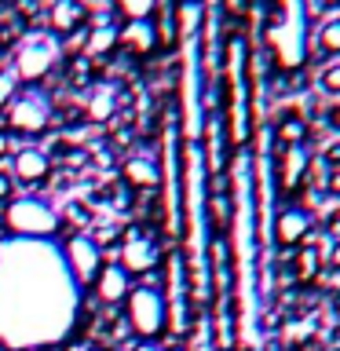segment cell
<instances>
[{
	"label": "cell",
	"mask_w": 340,
	"mask_h": 351,
	"mask_svg": "<svg viewBox=\"0 0 340 351\" xmlns=\"http://www.w3.org/2000/svg\"><path fill=\"white\" fill-rule=\"evenodd\" d=\"M81 285L55 241H0V344L40 351L59 344L77 318Z\"/></svg>",
	"instance_id": "cell-1"
},
{
	"label": "cell",
	"mask_w": 340,
	"mask_h": 351,
	"mask_svg": "<svg viewBox=\"0 0 340 351\" xmlns=\"http://www.w3.org/2000/svg\"><path fill=\"white\" fill-rule=\"evenodd\" d=\"M219 114L227 125L230 150H249L252 143V92H249V40L245 33H227L223 70H219Z\"/></svg>",
	"instance_id": "cell-2"
},
{
	"label": "cell",
	"mask_w": 340,
	"mask_h": 351,
	"mask_svg": "<svg viewBox=\"0 0 340 351\" xmlns=\"http://www.w3.org/2000/svg\"><path fill=\"white\" fill-rule=\"evenodd\" d=\"M263 40L274 66L293 73L307 62L311 37H307V0H271V19L263 26Z\"/></svg>",
	"instance_id": "cell-3"
},
{
	"label": "cell",
	"mask_w": 340,
	"mask_h": 351,
	"mask_svg": "<svg viewBox=\"0 0 340 351\" xmlns=\"http://www.w3.org/2000/svg\"><path fill=\"white\" fill-rule=\"evenodd\" d=\"M161 227L169 238H180L183 230V136H180V121H175V106L165 114L161 125Z\"/></svg>",
	"instance_id": "cell-4"
},
{
	"label": "cell",
	"mask_w": 340,
	"mask_h": 351,
	"mask_svg": "<svg viewBox=\"0 0 340 351\" xmlns=\"http://www.w3.org/2000/svg\"><path fill=\"white\" fill-rule=\"evenodd\" d=\"M4 223L15 238L29 241H55V234H62V213L40 194H15L4 208Z\"/></svg>",
	"instance_id": "cell-5"
},
{
	"label": "cell",
	"mask_w": 340,
	"mask_h": 351,
	"mask_svg": "<svg viewBox=\"0 0 340 351\" xmlns=\"http://www.w3.org/2000/svg\"><path fill=\"white\" fill-rule=\"evenodd\" d=\"M125 318H128V329L143 340V344H154V340H161L169 333V307H165L161 282H154V274L147 282H139L128 289Z\"/></svg>",
	"instance_id": "cell-6"
},
{
	"label": "cell",
	"mask_w": 340,
	"mask_h": 351,
	"mask_svg": "<svg viewBox=\"0 0 340 351\" xmlns=\"http://www.w3.org/2000/svg\"><path fill=\"white\" fill-rule=\"evenodd\" d=\"M161 296L169 307V329L172 337H191L194 315H191V282H186V263L180 256V249H172L169 256H161Z\"/></svg>",
	"instance_id": "cell-7"
},
{
	"label": "cell",
	"mask_w": 340,
	"mask_h": 351,
	"mask_svg": "<svg viewBox=\"0 0 340 351\" xmlns=\"http://www.w3.org/2000/svg\"><path fill=\"white\" fill-rule=\"evenodd\" d=\"M315 227H318V219H315L311 208H304V205H282L278 213L271 216V241L282 252H293V249H300L304 241L315 234Z\"/></svg>",
	"instance_id": "cell-8"
},
{
	"label": "cell",
	"mask_w": 340,
	"mask_h": 351,
	"mask_svg": "<svg viewBox=\"0 0 340 351\" xmlns=\"http://www.w3.org/2000/svg\"><path fill=\"white\" fill-rule=\"evenodd\" d=\"M117 267L128 274V278H150L154 271L161 267V249L147 230L132 227L125 241H121V256H117Z\"/></svg>",
	"instance_id": "cell-9"
},
{
	"label": "cell",
	"mask_w": 340,
	"mask_h": 351,
	"mask_svg": "<svg viewBox=\"0 0 340 351\" xmlns=\"http://www.w3.org/2000/svg\"><path fill=\"white\" fill-rule=\"evenodd\" d=\"M59 40L55 37H37L29 44H22V51L15 55V81L19 84H40L55 66H59Z\"/></svg>",
	"instance_id": "cell-10"
},
{
	"label": "cell",
	"mask_w": 340,
	"mask_h": 351,
	"mask_svg": "<svg viewBox=\"0 0 340 351\" xmlns=\"http://www.w3.org/2000/svg\"><path fill=\"white\" fill-rule=\"evenodd\" d=\"M315 154L307 147H278V154L271 158V176L278 183L282 194H300L307 183V169H311Z\"/></svg>",
	"instance_id": "cell-11"
},
{
	"label": "cell",
	"mask_w": 340,
	"mask_h": 351,
	"mask_svg": "<svg viewBox=\"0 0 340 351\" xmlns=\"http://www.w3.org/2000/svg\"><path fill=\"white\" fill-rule=\"evenodd\" d=\"M59 249H62V260H66V267H70L73 282L81 285V289H84V285H92L95 274H99V267H103V249L95 245V238L70 234Z\"/></svg>",
	"instance_id": "cell-12"
},
{
	"label": "cell",
	"mask_w": 340,
	"mask_h": 351,
	"mask_svg": "<svg viewBox=\"0 0 340 351\" xmlns=\"http://www.w3.org/2000/svg\"><path fill=\"white\" fill-rule=\"evenodd\" d=\"M51 103L44 95H19L8 106V132L11 136H40L51 125Z\"/></svg>",
	"instance_id": "cell-13"
},
{
	"label": "cell",
	"mask_w": 340,
	"mask_h": 351,
	"mask_svg": "<svg viewBox=\"0 0 340 351\" xmlns=\"http://www.w3.org/2000/svg\"><path fill=\"white\" fill-rule=\"evenodd\" d=\"M51 176V158L40 147H19L11 158V180L22 186H37Z\"/></svg>",
	"instance_id": "cell-14"
},
{
	"label": "cell",
	"mask_w": 340,
	"mask_h": 351,
	"mask_svg": "<svg viewBox=\"0 0 340 351\" xmlns=\"http://www.w3.org/2000/svg\"><path fill=\"white\" fill-rule=\"evenodd\" d=\"M121 183L128 186V191H139V194H154L161 186V169L154 158H143V154H136V158H128L125 165H121Z\"/></svg>",
	"instance_id": "cell-15"
},
{
	"label": "cell",
	"mask_w": 340,
	"mask_h": 351,
	"mask_svg": "<svg viewBox=\"0 0 340 351\" xmlns=\"http://www.w3.org/2000/svg\"><path fill=\"white\" fill-rule=\"evenodd\" d=\"M117 44H121L128 55H136V59H147V55L158 51V29H154L150 19L125 22V26L117 29Z\"/></svg>",
	"instance_id": "cell-16"
},
{
	"label": "cell",
	"mask_w": 340,
	"mask_h": 351,
	"mask_svg": "<svg viewBox=\"0 0 340 351\" xmlns=\"http://www.w3.org/2000/svg\"><path fill=\"white\" fill-rule=\"evenodd\" d=\"M132 285H136V282H132L117 263H103L99 274H95V282H92V289H95L99 304H125V296H128Z\"/></svg>",
	"instance_id": "cell-17"
},
{
	"label": "cell",
	"mask_w": 340,
	"mask_h": 351,
	"mask_svg": "<svg viewBox=\"0 0 340 351\" xmlns=\"http://www.w3.org/2000/svg\"><path fill=\"white\" fill-rule=\"evenodd\" d=\"M84 19H88L84 0H55L51 11H48V29L59 33V37H66V33L81 29Z\"/></svg>",
	"instance_id": "cell-18"
},
{
	"label": "cell",
	"mask_w": 340,
	"mask_h": 351,
	"mask_svg": "<svg viewBox=\"0 0 340 351\" xmlns=\"http://www.w3.org/2000/svg\"><path fill=\"white\" fill-rule=\"evenodd\" d=\"M307 136H311V125H307V117L296 114V110H285V114L274 121V139H278V147H307Z\"/></svg>",
	"instance_id": "cell-19"
},
{
	"label": "cell",
	"mask_w": 340,
	"mask_h": 351,
	"mask_svg": "<svg viewBox=\"0 0 340 351\" xmlns=\"http://www.w3.org/2000/svg\"><path fill=\"white\" fill-rule=\"evenodd\" d=\"M117 110V92L110 84H99L92 99H88V121H95V125H106L110 117H114Z\"/></svg>",
	"instance_id": "cell-20"
},
{
	"label": "cell",
	"mask_w": 340,
	"mask_h": 351,
	"mask_svg": "<svg viewBox=\"0 0 340 351\" xmlns=\"http://www.w3.org/2000/svg\"><path fill=\"white\" fill-rule=\"evenodd\" d=\"M311 48L318 51V55H340V15H333V19H326L322 26H318V33L311 37Z\"/></svg>",
	"instance_id": "cell-21"
},
{
	"label": "cell",
	"mask_w": 340,
	"mask_h": 351,
	"mask_svg": "<svg viewBox=\"0 0 340 351\" xmlns=\"http://www.w3.org/2000/svg\"><path fill=\"white\" fill-rule=\"evenodd\" d=\"M161 0H114V11L125 22H143V19H150L154 11H158Z\"/></svg>",
	"instance_id": "cell-22"
},
{
	"label": "cell",
	"mask_w": 340,
	"mask_h": 351,
	"mask_svg": "<svg viewBox=\"0 0 340 351\" xmlns=\"http://www.w3.org/2000/svg\"><path fill=\"white\" fill-rule=\"evenodd\" d=\"M117 48V26H99L88 29V51L84 55H106Z\"/></svg>",
	"instance_id": "cell-23"
},
{
	"label": "cell",
	"mask_w": 340,
	"mask_h": 351,
	"mask_svg": "<svg viewBox=\"0 0 340 351\" xmlns=\"http://www.w3.org/2000/svg\"><path fill=\"white\" fill-rule=\"evenodd\" d=\"M59 51L66 55V59H81V55L88 51V26L73 29V33H66L62 44H59Z\"/></svg>",
	"instance_id": "cell-24"
},
{
	"label": "cell",
	"mask_w": 340,
	"mask_h": 351,
	"mask_svg": "<svg viewBox=\"0 0 340 351\" xmlns=\"http://www.w3.org/2000/svg\"><path fill=\"white\" fill-rule=\"evenodd\" d=\"M318 84H322L326 95H340V59L326 62V70L318 73Z\"/></svg>",
	"instance_id": "cell-25"
},
{
	"label": "cell",
	"mask_w": 340,
	"mask_h": 351,
	"mask_svg": "<svg viewBox=\"0 0 340 351\" xmlns=\"http://www.w3.org/2000/svg\"><path fill=\"white\" fill-rule=\"evenodd\" d=\"M88 77H92V62H88L84 55H81V59H70V81H73L77 88H84Z\"/></svg>",
	"instance_id": "cell-26"
},
{
	"label": "cell",
	"mask_w": 340,
	"mask_h": 351,
	"mask_svg": "<svg viewBox=\"0 0 340 351\" xmlns=\"http://www.w3.org/2000/svg\"><path fill=\"white\" fill-rule=\"evenodd\" d=\"M318 161L326 165V169H340V136H333L322 147V154H318Z\"/></svg>",
	"instance_id": "cell-27"
},
{
	"label": "cell",
	"mask_w": 340,
	"mask_h": 351,
	"mask_svg": "<svg viewBox=\"0 0 340 351\" xmlns=\"http://www.w3.org/2000/svg\"><path fill=\"white\" fill-rule=\"evenodd\" d=\"M322 230L333 241H340V202L333 205V208H326V216H322Z\"/></svg>",
	"instance_id": "cell-28"
},
{
	"label": "cell",
	"mask_w": 340,
	"mask_h": 351,
	"mask_svg": "<svg viewBox=\"0 0 340 351\" xmlns=\"http://www.w3.org/2000/svg\"><path fill=\"white\" fill-rule=\"evenodd\" d=\"M15 191H19V183L11 180V172H4V169H0V205L15 202Z\"/></svg>",
	"instance_id": "cell-29"
},
{
	"label": "cell",
	"mask_w": 340,
	"mask_h": 351,
	"mask_svg": "<svg viewBox=\"0 0 340 351\" xmlns=\"http://www.w3.org/2000/svg\"><path fill=\"white\" fill-rule=\"evenodd\" d=\"M19 81L11 73H0V106H11V95H15Z\"/></svg>",
	"instance_id": "cell-30"
},
{
	"label": "cell",
	"mask_w": 340,
	"mask_h": 351,
	"mask_svg": "<svg viewBox=\"0 0 340 351\" xmlns=\"http://www.w3.org/2000/svg\"><path fill=\"white\" fill-rule=\"evenodd\" d=\"M326 194L340 202V169H329V176H326Z\"/></svg>",
	"instance_id": "cell-31"
},
{
	"label": "cell",
	"mask_w": 340,
	"mask_h": 351,
	"mask_svg": "<svg viewBox=\"0 0 340 351\" xmlns=\"http://www.w3.org/2000/svg\"><path fill=\"white\" fill-rule=\"evenodd\" d=\"M326 271H329V274H340V241H333V249H329V256H326Z\"/></svg>",
	"instance_id": "cell-32"
},
{
	"label": "cell",
	"mask_w": 340,
	"mask_h": 351,
	"mask_svg": "<svg viewBox=\"0 0 340 351\" xmlns=\"http://www.w3.org/2000/svg\"><path fill=\"white\" fill-rule=\"evenodd\" d=\"M11 150H15V139H11V132H8V128H0V161L11 158Z\"/></svg>",
	"instance_id": "cell-33"
},
{
	"label": "cell",
	"mask_w": 340,
	"mask_h": 351,
	"mask_svg": "<svg viewBox=\"0 0 340 351\" xmlns=\"http://www.w3.org/2000/svg\"><path fill=\"white\" fill-rule=\"evenodd\" d=\"M326 125H329V132H337V136H340V103H333L326 110Z\"/></svg>",
	"instance_id": "cell-34"
},
{
	"label": "cell",
	"mask_w": 340,
	"mask_h": 351,
	"mask_svg": "<svg viewBox=\"0 0 340 351\" xmlns=\"http://www.w3.org/2000/svg\"><path fill=\"white\" fill-rule=\"evenodd\" d=\"M66 351H103V344H95V340H70Z\"/></svg>",
	"instance_id": "cell-35"
},
{
	"label": "cell",
	"mask_w": 340,
	"mask_h": 351,
	"mask_svg": "<svg viewBox=\"0 0 340 351\" xmlns=\"http://www.w3.org/2000/svg\"><path fill=\"white\" fill-rule=\"evenodd\" d=\"M132 351H165V348H158V344H136Z\"/></svg>",
	"instance_id": "cell-36"
},
{
	"label": "cell",
	"mask_w": 340,
	"mask_h": 351,
	"mask_svg": "<svg viewBox=\"0 0 340 351\" xmlns=\"http://www.w3.org/2000/svg\"><path fill=\"white\" fill-rule=\"evenodd\" d=\"M318 8H340V0H318Z\"/></svg>",
	"instance_id": "cell-37"
},
{
	"label": "cell",
	"mask_w": 340,
	"mask_h": 351,
	"mask_svg": "<svg viewBox=\"0 0 340 351\" xmlns=\"http://www.w3.org/2000/svg\"><path fill=\"white\" fill-rule=\"evenodd\" d=\"M4 230H8V223H4V213H0V234H4Z\"/></svg>",
	"instance_id": "cell-38"
},
{
	"label": "cell",
	"mask_w": 340,
	"mask_h": 351,
	"mask_svg": "<svg viewBox=\"0 0 340 351\" xmlns=\"http://www.w3.org/2000/svg\"><path fill=\"white\" fill-rule=\"evenodd\" d=\"M169 351H186V348H183V344H175V348H169Z\"/></svg>",
	"instance_id": "cell-39"
}]
</instances>
